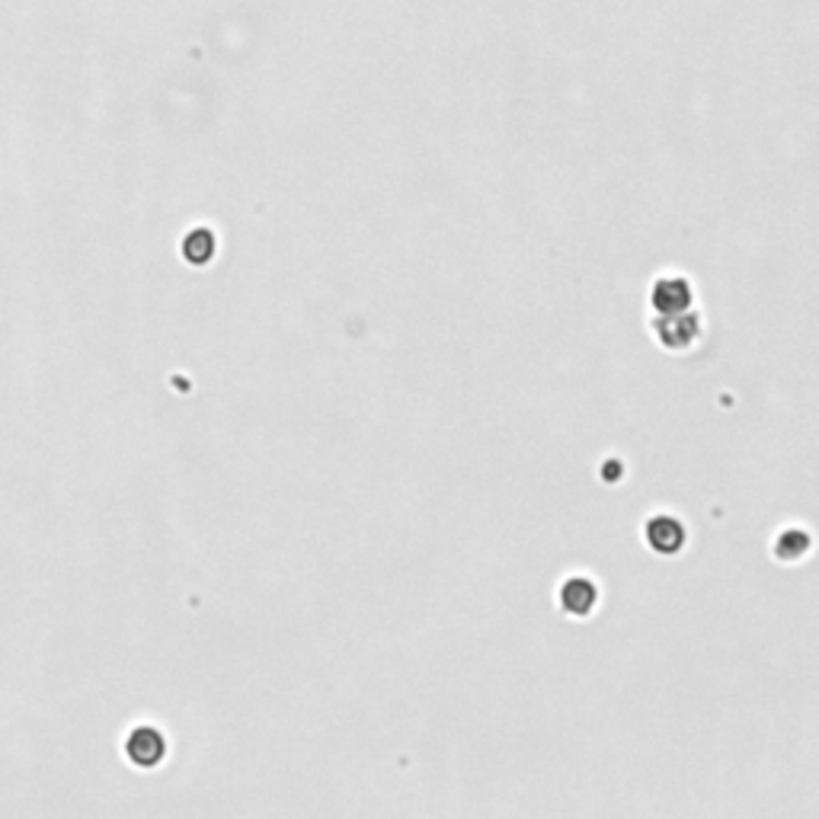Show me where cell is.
<instances>
[{
	"mask_svg": "<svg viewBox=\"0 0 819 819\" xmlns=\"http://www.w3.org/2000/svg\"><path fill=\"white\" fill-rule=\"evenodd\" d=\"M702 334H705V321L695 307L682 314H660L653 321V336L670 352H688L702 339Z\"/></svg>",
	"mask_w": 819,
	"mask_h": 819,
	"instance_id": "1",
	"label": "cell"
},
{
	"mask_svg": "<svg viewBox=\"0 0 819 819\" xmlns=\"http://www.w3.org/2000/svg\"><path fill=\"white\" fill-rule=\"evenodd\" d=\"M643 541H647V548L653 554L675 558L688 545V528H685V521L678 519V516H672V513H653L647 519V525H643Z\"/></svg>",
	"mask_w": 819,
	"mask_h": 819,
	"instance_id": "2",
	"label": "cell"
},
{
	"mask_svg": "<svg viewBox=\"0 0 819 819\" xmlns=\"http://www.w3.org/2000/svg\"><path fill=\"white\" fill-rule=\"evenodd\" d=\"M650 307L653 314H682L695 307V285L685 276H660L650 285Z\"/></svg>",
	"mask_w": 819,
	"mask_h": 819,
	"instance_id": "3",
	"label": "cell"
},
{
	"mask_svg": "<svg viewBox=\"0 0 819 819\" xmlns=\"http://www.w3.org/2000/svg\"><path fill=\"white\" fill-rule=\"evenodd\" d=\"M598 602H602V593L590 576H566L560 583L558 605L566 618H590L598 608Z\"/></svg>",
	"mask_w": 819,
	"mask_h": 819,
	"instance_id": "4",
	"label": "cell"
},
{
	"mask_svg": "<svg viewBox=\"0 0 819 819\" xmlns=\"http://www.w3.org/2000/svg\"><path fill=\"white\" fill-rule=\"evenodd\" d=\"M125 755L138 768H157L164 762V755H167V740L154 727H138L125 740Z\"/></svg>",
	"mask_w": 819,
	"mask_h": 819,
	"instance_id": "5",
	"label": "cell"
},
{
	"mask_svg": "<svg viewBox=\"0 0 819 819\" xmlns=\"http://www.w3.org/2000/svg\"><path fill=\"white\" fill-rule=\"evenodd\" d=\"M772 551L782 563H797V560H804L814 551V535L804 531V528H784V531L775 535Z\"/></svg>",
	"mask_w": 819,
	"mask_h": 819,
	"instance_id": "6",
	"label": "cell"
},
{
	"mask_svg": "<svg viewBox=\"0 0 819 819\" xmlns=\"http://www.w3.org/2000/svg\"><path fill=\"white\" fill-rule=\"evenodd\" d=\"M183 260L192 262V266H205L215 257V234L209 227H192L183 240Z\"/></svg>",
	"mask_w": 819,
	"mask_h": 819,
	"instance_id": "7",
	"label": "cell"
}]
</instances>
